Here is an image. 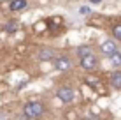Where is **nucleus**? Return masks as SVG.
Listing matches in <instances>:
<instances>
[{"instance_id":"nucleus-10","label":"nucleus","mask_w":121,"mask_h":120,"mask_svg":"<svg viewBox=\"0 0 121 120\" xmlns=\"http://www.w3.org/2000/svg\"><path fill=\"white\" fill-rule=\"evenodd\" d=\"M111 65H112V67H119V65H121V53L116 51V53L111 55Z\"/></svg>"},{"instance_id":"nucleus-9","label":"nucleus","mask_w":121,"mask_h":120,"mask_svg":"<svg viewBox=\"0 0 121 120\" xmlns=\"http://www.w3.org/2000/svg\"><path fill=\"white\" fill-rule=\"evenodd\" d=\"M111 85L114 88H121V71L111 74Z\"/></svg>"},{"instance_id":"nucleus-3","label":"nucleus","mask_w":121,"mask_h":120,"mask_svg":"<svg viewBox=\"0 0 121 120\" xmlns=\"http://www.w3.org/2000/svg\"><path fill=\"white\" fill-rule=\"evenodd\" d=\"M100 49H102V53H105V55H112V53L118 51V44H116L114 39H107L102 43V46H100Z\"/></svg>"},{"instance_id":"nucleus-4","label":"nucleus","mask_w":121,"mask_h":120,"mask_svg":"<svg viewBox=\"0 0 121 120\" xmlns=\"http://www.w3.org/2000/svg\"><path fill=\"white\" fill-rule=\"evenodd\" d=\"M97 57L95 55H88L84 57V58H81V67L86 69V71H93V69H97Z\"/></svg>"},{"instance_id":"nucleus-5","label":"nucleus","mask_w":121,"mask_h":120,"mask_svg":"<svg viewBox=\"0 0 121 120\" xmlns=\"http://www.w3.org/2000/svg\"><path fill=\"white\" fill-rule=\"evenodd\" d=\"M55 67L61 72L69 71L70 69V58L69 57H58V58H55Z\"/></svg>"},{"instance_id":"nucleus-12","label":"nucleus","mask_w":121,"mask_h":120,"mask_svg":"<svg viewBox=\"0 0 121 120\" xmlns=\"http://www.w3.org/2000/svg\"><path fill=\"white\" fill-rule=\"evenodd\" d=\"M16 28H18V23H16V21H9L5 27H4V30H5V32H14Z\"/></svg>"},{"instance_id":"nucleus-1","label":"nucleus","mask_w":121,"mask_h":120,"mask_svg":"<svg viewBox=\"0 0 121 120\" xmlns=\"http://www.w3.org/2000/svg\"><path fill=\"white\" fill-rule=\"evenodd\" d=\"M23 113L26 118H39L44 115V104L40 101H28L23 108Z\"/></svg>"},{"instance_id":"nucleus-7","label":"nucleus","mask_w":121,"mask_h":120,"mask_svg":"<svg viewBox=\"0 0 121 120\" xmlns=\"http://www.w3.org/2000/svg\"><path fill=\"white\" fill-rule=\"evenodd\" d=\"M77 55H79V58H84V57H88V55H93V51H91V46H88V44H82V46H79V48H77Z\"/></svg>"},{"instance_id":"nucleus-11","label":"nucleus","mask_w":121,"mask_h":120,"mask_svg":"<svg viewBox=\"0 0 121 120\" xmlns=\"http://www.w3.org/2000/svg\"><path fill=\"white\" fill-rule=\"evenodd\" d=\"M112 35H114V39H116V41H121V23H119V25H116V27L112 28Z\"/></svg>"},{"instance_id":"nucleus-13","label":"nucleus","mask_w":121,"mask_h":120,"mask_svg":"<svg viewBox=\"0 0 121 120\" xmlns=\"http://www.w3.org/2000/svg\"><path fill=\"white\" fill-rule=\"evenodd\" d=\"M91 4H100V0H90Z\"/></svg>"},{"instance_id":"nucleus-2","label":"nucleus","mask_w":121,"mask_h":120,"mask_svg":"<svg viewBox=\"0 0 121 120\" xmlns=\"http://www.w3.org/2000/svg\"><path fill=\"white\" fill-rule=\"evenodd\" d=\"M56 97L60 99L61 102H72L74 101V90L69 88V86H61V88H58Z\"/></svg>"},{"instance_id":"nucleus-8","label":"nucleus","mask_w":121,"mask_h":120,"mask_svg":"<svg viewBox=\"0 0 121 120\" xmlns=\"http://www.w3.org/2000/svg\"><path fill=\"white\" fill-rule=\"evenodd\" d=\"M39 58L42 62L53 60V58H55V53H53V49H40V51H39Z\"/></svg>"},{"instance_id":"nucleus-6","label":"nucleus","mask_w":121,"mask_h":120,"mask_svg":"<svg viewBox=\"0 0 121 120\" xmlns=\"http://www.w3.org/2000/svg\"><path fill=\"white\" fill-rule=\"evenodd\" d=\"M26 5H28L26 0H12V2L9 4V9H11L12 12H18V11H23Z\"/></svg>"}]
</instances>
